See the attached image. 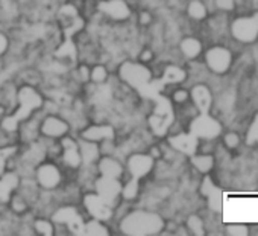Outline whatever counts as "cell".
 Returning <instances> with one entry per match:
<instances>
[{"label": "cell", "instance_id": "cell-8", "mask_svg": "<svg viewBox=\"0 0 258 236\" xmlns=\"http://www.w3.org/2000/svg\"><path fill=\"white\" fill-rule=\"evenodd\" d=\"M93 191L112 209L121 201V180L97 175L93 184Z\"/></svg>", "mask_w": 258, "mask_h": 236}, {"label": "cell", "instance_id": "cell-19", "mask_svg": "<svg viewBox=\"0 0 258 236\" xmlns=\"http://www.w3.org/2000/svg\"><path fill=\"white\" fill-rule=\"evenodd\" d=\"M5 206L8 207L10 212H13L19 218L26 215V213H29V212H32V204L22 194H19L17 191L11 192V195H10V198H8Z\"/></svg>", "mask_w": 258, "mask_h": 236}, {"label": "cell", "instance_id": "cell-9", "mask_svg": "<svg viewBox=\"0 0 258 236\" xmlns=\"http://www.w3.org/2000/svg\"><path fill=\"white\" fill-rule=\"evenodd\" d=\"M96 171L97 175L106 177V178H115V180H124L126 175V168H124V160L118 157L117 154H102L100 159L96 163Z\"/></svg>", "mask_w": 258, "mask_h": 236}, {"label": "cell", "instance_id": "cell-6", "mask_svg": "<svg viewBox=\"0 0 258 236\" xmlns=\"http://www.w3.org/2000/svg\"><path fill=\"white\" fill-rule=\"evenodd\" d=\"M190 133L199 140H213L222 134V125L210 113H199L190 122Z\"/></svg>", "mask_w": 258, "mask_h": 236}, {"label": "cell", "instance_id": "cell-26", "mask_svg": "<svg viewBox=\"0 0 258 236\" xmlns=\"http://www.w3.org/2000/svg\"><path fill=\"white\" fill-rule=\"evenodd\" d=\"M190 99V91L184 87H176L173 90V93L170 95L169 101L175 105H181V104H185L187 101Z\"/></svg>", "mask_w": 258, "mask_h": 236}, {"label": "cell", "instance_id": "cell-20", "mask_svg": "<svg viewBox=\"0 0 258 236\" xmlns=\"http://www.w3.org/2000/svg\"><path fill=\"white\" fill-rule=\"evenodd\" d=\"M32 228L35 236H55V222L50 216L35 215L32 219Z\"/></svg>", "mask_w": 258, "mask_h": 236}, {"label": "cell", "instance_id": "cell-1", "mask_svg": "<svg viewBox=\"0 0 258 236\" xmlns=\"http://www.w3.org/2000/svg\"><path fill=\"white\" fill-rule=\"evenodd\" d=\"M164 225L166 219L158 210L134 206L115 224V231L123 236H158Z\"/></svg>", "mask_w": 258, "mask_h": 236}, {"label": "cell", "instance_id": "cell-22", "mask_svg": "<svg viewBox=\"0 0 258 236\" xmlns=\"http://www.w3.org/2000/svg\"><path fill=\"white\" fill-rule=\"evenodd\" d=\"M161 79H163V82H164V85L167 84V85H179V84H182L184 81H185V78H187V73H185V70L182 69V67H179V66H175V64H170V66H167L164 70H163V73H161V76H160Z\"/></svg>", "mask_w": 258, "mask_h": 236}, {"label": "cell", "instance_id": "cell-17", "mask_svg": "<svg viewBox=\"0 0 258 236\" xmlns=\"http://www.w3.org/2000/svg\"><path fill=\"white\" fill-rule=\"evenodd\" d=\"M112 234H115V230L111 222L96 218H85L84 236H112Z\"/></svg>", "mask_w": 258, "mask_h": 236}, {"label": "cell", "instance_id": "cell-29", "mask_svg": "<svg viewBox=\"0 0 258 236\" xmlns=\"http://www.w3.org/2000/svg\"><path fill=\"white\" fill-rule=\"evenodd\" d=\"M216 7L222 11H232L235 7V0H214Z\"/></svg>", "mask_w": 258, "mask_h": 236}, {"label": "cell", "instance_id": "cell-18", "mask_svg": "<svg viewBox=\"0 0 258 236\" xmlns=\"http://www.w3.org/2000/svg\"><path fill=\"white\" fill-rule=\"evenodd\" d=\"M112 75H114V70L106 63L96 61L90 67V82L94 84V85L108 84L109 79L112 78Z\"/></svg>", "mask_w": 258, "mask_h": 236}, {"label": "cell", "instance_id": "cell-15", "mask_svg": "<svg viewBox=\"0 0 258 236\" xmlns=\"http://www.w3.org/2000/svg\"><path fill=\"white\" fill-rule=\"evenodd\" d=\"M190 99L193 101V104L199 113H210L211 105H213V95L207 85L196 84L190 90Z\"/></svg>", "mask_w": 258, "mask_h": 236}, {"label": "cell", "instance_id": "cell-7", "mask_svg": "<svg viewBox=\"0 0 258 236\" xmlns=\"http://www.w3.org/2000/svg\"><path fill=\"white\" fill-rule=\"evenodd\" d=\"M76 136L79 139L102 144L105 140L117 139V127L112 122H94V121H90Z\"/></svg>", "mask_w": 258, "mask_h": 236}, {"label": "cell", "instance_id": "cell-31", "mask_svg": "<svg viewBox=\"0 0 258 236\" xmlns=\"http://www.w3.org/2000/svg\"><path fill=\"white\" fill-rule=\"evenodd\" d=\"M252 19H253V20H255V23L258 25V13H255V14L252 16Z\"/></svg>", "mask_w": 258, "mask_h": 236}, {"label": "cell", "instance_id": "cell-11", "mask_svg": "<svg viewBox=\"0 0 258 236\" xmlns=\"http://www.w3.org/2000/svg\"><path fill=\"white\" fill-rule=\"evenodd\" d=\"M231 32L235 40L241 43H252L258 37V25L252 17H240L234 20Z\"/></svg>", "mask_w": 258, "mask_h": 236}, {"label": "cell", "instance_id": "cell-32", "mask_svg": "<svg viewBox=\"0 0 258 236\" xmlns=\"http://www.w3.org/2000/svg\"><path fill=\"white\" fill-rule=\"evenodd\" d=\"M62 2H64V0H62ZM70 2H73V0H70Z\"/></svg>", "mask_w": 258, "mask_h": 236}, {"label": "cell", "instance_id": "cell-14", "mask_svg": "<svg viewBox=\"0 0 258 236\" xmlns=\"http://www.w3.org/2000/svg\"><path fill=\"white\" fill-rule=\"evenodd\" d=\"M145 189V181L133 178V177H126L121 181V200L126 203H131V204H137L142 198Z\"/></svg>", "mask_w": 258, "mask_h": 236}, {"label": "cell", "instance_id": "cell-10", "mask_svg": "<svg viewBox=\"0 0 258 236\" xmlns=\"http://www.w3.org/2000/svg\"><path fill=\"white\" fill-rule=\"evenodd\" d=\"M205 63L208 69L214 73H225L231 67L232 55L226 48L214 46L205 52Z\"/></svg>", "mask_w": 258, "mask_h": 236}, {"label": "cell", "instance_id": "cell-28", "mask_svg": "<svg viewBox=\"0 0 258 236\" xmlns=\"http://www.w3.org/2000/svg\"><path fill=\"white\" fill-rule=\"evenodd\" d=\"M223 142H225V145H226L228 148H235V147H238V144H240V137H238L237 133H228V134L225 136Z\"/></svg>", "mask_w": 258, "mask_h": 236}, {"label": "cell", "instance_id": "cell-30", "mask_svg": "<svg viewBox=\"0 0 258 236\" xmlns=\"http://www.w3.org/2000/svg\"><path fill=\"white\" fill-rule=\"evenodd\" d=\"M258 136V116L255 117V122L252 124V127L249 128V136H247V142H255Z\"/></svg>", "mask_w": 258, "mask_h": 236}, {"label": "cell", "instance_id": "cell-24", "mask_svg": "<svg viewBox=\"0 0 258 236\" xmlns=\"http://www.w3.org/2000/svg\"><path fill=\"white\" fill-rule=\"evenodd\" d=\"M207 14H208V11H207V7L202 0H191L187 7V16L191 20H196V22L204 20L207 17Z\"/></svg>", "mask_w": 258, "mask_h": 236}, {"label": "cell", "instance_id": "cell-13", "mask_svg": "<svg viewBox=\"0 0 258 236\" xmlns=\"http://www.w3.org/2000/svg\"><path fill=\"white\" fill-rule=\"evenodd\" d=\"M201 194L207 198L208 201V206L213 212H217L220 213L223 210V192L220 187H217L213 180L205 175L204 181H202V186H201Z\"/></svg>", "mask_w": 258, "mask_h": 236}, {"label": "cell", "instance_id": "cell-21", "mask_svg": "<svg viewBox=\"0 0 258 236\" xmlns=\"http://www.w3.org/2000/svg\"><path fill=\"white\" fill-rule=\"evenodd\" d=\"M179 51L181 54L188 58V60H195L201 55L202 52V43L199 38L196 37H184L179 41Z\"/></svg>", "mask_w": 258, "mask_h": 236}, {"label": "cell", "instance_id": "cell-27", "mask_svg": "<svg viewBox=\"0 0 258 236\" xmlns=\"http://www.w3.org/2000/svg\"><path fill=\"white\" fill-rule=\"evenodd\" d=\"M226 233L231 236H246V234H249V228L244 224H228Z\"/></svg>", "mask_w": 258, "mask_h": 236}, {"label": "cell", "instance_id": "cell-25", "mask_svg": "<svg viewBox=\"0 0 258 236\" xmlns=\"http://www.w3.org/2000/svg\"><path fill=\"white\" fill-rule=\"evenodd\" d=\"M185 228L188 230V233L196 234V236H204L205 234V228H204V222L198 215H190L185 221Z\"/></svg>", "mask_w": 258, "mask_h": 236}, {"label": "cell", "instance_id": "cell-5", "mask_svg": "<svg viewBox=\"0 0 258 236\" xmlns=\"http://www.w3.org/2000/svg\"><path fill=\"white\" fill-rule=\"evenodd\" d=\"M72 134V127L61 113H44L40 117V137L46 140H61Z\"/></svg>", "mask_w": 258, "mask_h": 236}, {"label": "cell", "instance_id": "cell-23", "mask_svg": "<svg viewBox=\"0 0 258 236\" xmlns=\"http://www.w3.org/2000/svg\"><path fill=\"white\" fill-rule=\"evenodd\" d=\"M190 163L198 172L207 175L214 168V157L210 154H196L195 153L190 156Z\"/></svg>", "mask_w": 258, "mask_h": 236}, {"label": "cell", "instance_id": "cell-4", "mask_svg": "<svg viewBox=\"0 0 258 236\" xmlns=\"http://www.w3.org/2000/svg\"><path fill=\"white\" fill-rule=\"evenodd\" d=\"M155 159L148 151H133L124 157V168L126 175L133 177L142 181L151 180L154 168H155Z\"/></svg>", "mask_w": 258, "mask_h": 236}, {"label": "cell", "instance_id": "cell-12", "mask_svg": "<svg viewBox=\"0 0 258 236\" xmlns=\"http://www.w3.org/2000/svg\"><path fill=\"white\" fill-rule=\"evenodd\" d=\"M169 142V147L179 153V154H184V156H191L198 151V147H199V139L191 134V133H179V134H173L167 139Z\"/></svg>", "mask_w": 258, "mask_h": 236}, {"label": "cell", "instance_id": "cell-3", "mask_svg": "<svg viewBox=\"0 0 258 236\" xmlns=\"http://www.w3.org/2000/svg\"><path fill=\"white\" fill-rule=\"evenodd\" d=\"M34 178L41 191L53 192L66 183L67 174H66L64 168L59 165V162L44 159L43 162H40L35 166Z\"/></svg>", "mask_w": 258, "mask_h": 236}, {"label": "cell", "instance_id": "cell-2", "mask_svg": "<svg viewBox=\"0 0 258 236\" xmlns=\"http://www.w3.org/2000/svg\"><path fill=\"white\" fill-rule=\"evenodd\" d=\"M114 73L121 82L127 84L137 91L143 87L151 85L155 79L154 69L148 64L140 63L136 58H124L123 61H120Z\"/></svg>", "mask_w": 258, "mask_h": 236}, {"label": "cell", "instance_id": "cell-16", "mask_svg": "<svg viewBox=\"0 0 258 236\" xmlns=\"http://www.w3.org/2000/svg\"><path fill=\"white\" fill-rule=\"evenodd\" d=\"M78 148H79V154H81V159H82V165L96 166L97 160L102 156L99 144L78 137Z\"/></svg>", "mask_w": 258, "mask_h": 236}]
</instances>
